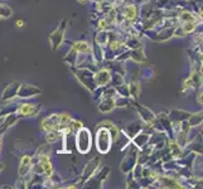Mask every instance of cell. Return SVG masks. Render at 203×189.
Segmentation results:
<instances>
[{
  "label": "cell",
  "instance_id": "6da1fadb",
  "mask_svg": "<svg viewBox=\"0 0 203 189\" xmlns=\"http://www.w3.org/2000/svg\"><path fill=\"white\" fill-rule=\"evenodd\" d=\"M127 17H129V18H134L135 17V9L134 8H129V9H127Z\"/></svg>",
  "mask_w": 203,
  "mask_h": 189
}]
</instances>
